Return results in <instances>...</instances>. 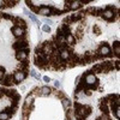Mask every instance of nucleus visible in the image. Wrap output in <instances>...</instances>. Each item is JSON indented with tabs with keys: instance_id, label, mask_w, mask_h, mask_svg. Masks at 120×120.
<instances>
[{
	"instance_id": "1",
	"label": "nucleus",
	"mask_w": 120,
	"mask_h": 120,
	"mask_svg": "<svg viewBox=\"0 0 120 120\" xmlns=\"http://www.w3.org/2000/svg\"><path fill=\"white\" fill-rule=\"evenodd\" d=\"M97 53L103 56V58H112L113 56V53H112V49L106 42H101V45L98 46V49H97Z\"/></svg>"
},
{
	"instance_id": "2",
	"label": "nucleus",
	"mask_w": 120,
	"mask_h": 120,
	"mask_svg": "<svg viewBox=\"0 0 120 120\" xmlns=\"http://www.w3.org/2000/svg\"><path fill=\"white\" fill-rule=\"evenodd\" d=\"M0 84H1L4 88H11L12 85H15V78H13V75L5 73V77H4L3 81H0Z\"/></svg>"
},
{
	"instance_id": "3",
	"label": "nucleus",
	"mask_w": 120,
	"mask_h": 120,
	"mask_svg": "<svg viewBox=\"0 0 120 120\" xmlns=\"http://www.w3.org/2000/svg\"><path fill=\"white\" fill-rule=\"evenodd\" d=\"M115 11H118V8L115 10ZM115 11H112V10H106L105 8L103 15H102L101 18H103L105 21H107V22H114L115 18H118V15H115Z\"/></svg>"
},
{
	"instance_id": "4",
	"label": "nucleus",
	"mask_w": 120,
	"mask_h": 120,
	"mask_svg": "<svg viewBox=\"0 0 120 120\" xmlns=\"http://www.w3.org/2000/svg\"><path fill=\"white\" fill-rule=\"evenodd\" d=\"M26 73H24L23 71H18V70H17V71L13 73V78H15V85H18L19 83H21V82H23L24 81V79L26 78Z\"/></svg>"
},
{
	"instance_id": "5",
	"label": "nucleus",
	"mask_w": 120,
	"mask_h": 120,
	"mask_svg": "<svg viewBox=\"0 0 120 120\" xmlns=\"http://www.w3.org/2000/svg\"><path fill=\"white\" fill-rule=\"evenodd\" d=\"M77 112H78L79 114H81L84 119L89 118L90 115H91V113H93V111H91V107L85 106V105H83V106H82V108H81V109H78Z\"/></svg>"
},
{
	"instance_id": "6",
	"label": "nucleus",
	"mask_w": 120,
	"mask_h": 120,
	"mask_svg": "<svg viewBox=\"0 0 120 120\" xmlns=\"http://www.w3.org/2000/svg\"><path fill=\"white\" fill-rule=\"evenodd\" d=\"M13 49H17V51H24V49L29 48V41H17L12 45Z\"/></svg>"
},
{
	"instance_id": "7",
	"label": "nucleus",
	"mask_w": 120,
	"mask_h": 120,
	"mask_svg": "<svg viewBox=\"0 0 120 120\" xmlns=\"http://www.w3.org/2000/svg\"><path fill=\"white\" fill-rule=\"evenodd\" d=\"M28 55H29V48L24 49V51H18L15 56L19 61H24V60H28Z\"/></svg>"
},
{
	"instance_id": "8",
	"label": "nucleus",
	"mask_w": 120,
	"mask_h": 120,
	"mask_svg": "<svg viewBox=\"0 0 120 120\" xmlns=\"http://www.w3.org/2000/svg\"><path fill=\"white\" fill-rule=\"evenodd\" d=\"M37 15H41V16H43V17L52 16V15H51V5H49V6H47V5H41V7L38 8Z\"/></svg>"
},
{
	"instance_id": "9",
	"label": "nucleus",
	"mask_w": 120,
	"mask_h": 120,
	"mask_svg": "<svg viewBox=\"0 0 120 120\" xmlns=\"http://www.w3.org/2000/svg\"><path fill=\"white\" fill-rule=\"evenodd\" d=\"M0 91L3 93V95H5V96H7V97H10V98H12L16 94H18L17 90L11 89V88H1V89H0Z\"/></svg>"
},
{
	"instance_id": "10",
	"label": "nucleus",
	"mask_w": 120,
	"mask_h": 120,
	"mask_svg": "<svg viewBox=\"0 0 120 120\" xmlns=\"http://www.w3.org/2000/svg\"><path fill=\"white\" fill-rule=\"evenodd\" d=\"M98 107L101 109V112L105 114H109V108H108V100L107 98H102L98 103Z\"/></svg>"
},
{
	"instance_id": "11",
	"label": "nucleus",
	"mask_w": 120,
	"mask_h": 120,
	"mask_svg": "<svg viewBox=\"0 0 120 120\" xmlns=\"http://www.w3.org/2000/svg\"><path fill=\"white\" fill-rule=\"evenodd\" d=\"M11 31H12V34H13L16 37H18V38H19V37H22L23 35H25V29H22V28L16 26V25L12 26Z\"/></svg>"
},
{
	"instance_id": "12",
	"label": "nucleus",
	"mask_w": 120,
	"mask_h": 120,
	"mask_svg": "<svg viewBox=\"0 0 120 120\" xmlns=\"http://www.w3.org/2000/svg\"><path fill=\"white\" fill-rule=\"evenodd\" d=\"M17 68H18V71H23L24 73L28 75V72H29V61L28 60L19 61V64L17 65Z\"/></svg>"
},
{
	"instance_id": "13",
	"label": "nucleus",
	"mask_w": 120,
	"mask_h": 120,
	"mask_svg": "<svg viewBox=\"0 0 120 120\" xmlns=\"http://www.w3.org/2000/svg\"><path fill=\"white\" fill-rule=\"evenodd\" d=\"M101 65H102V68H103V73H105V72H109V71H112V70H114L113 61H111V60L101 63Z\"/></svg>"
},
{
	"instance_id": "14",
	"label": "nucleus",
	"mask_w": 120,
	"mask_h": 120,
	"mask_svg": "<svg viewBox=\"0 0 120 120\" xmlns=\"http://www.w3.org/2000/svg\"><path fill=\"white\" fill-rule=\"evenodd\" d=\"M13 24H15L16 26L22 28V29H26V22L24 21L23 18H21V17H16L15 21H13Z\"/></svg>"
},
{
	"instance_id": "15",
	"label": "nucleus",
	"mask_w": 120,
	"mask_h": 120,
	"mask_svg": "<svg viewBox=\"0 0 120 120\" xmlns=\"http://www.w3.org/2000/svg\"><path fill=\"white\" fill-rule=\"evenodd\" d=\"M112 53H113V55L119 58V55H120V43H119V41L113 42V52Z\"/></svg>"
},
{
	"instance_id": "16",
	"label": "nucleus",
	"mask_w": 120,
	"mask_h": 120,
	"mask_svg": "<svg viewBox=\"0 0 120 120\" xmlns=\"http://www.w3.org/2000/svg\"><path fill=\"white\" fill-rule=\"evenodd\" d=\"M16 4H18V1H4V4L0 6V10H6V8H11L13 7Z\"/></svg>"
},
{
	"instance_id": "17",
	"label": "nucleus",
	"mask_w": 120,
	"mask_h": 120,
	"mask_svg": "<svg viewBox=\"0 0 120 120\" xmlns=\"http://www.w3.org/2000/svg\"><path fill=\"white\" fill-rule=\"evenodd\" d=\"M68 6H70V10H77L83 6V3L82 1H70Z\"/></svg>"
},
{
	"instance_id": "18",
	"label": "nucleus",
	"mask_w": 120,
	"mask_h": 120,
	"mask_svg": "<svg viewBox=\"0 0 120 120\" xmlns=\"http://www.w3.org/2000/svg\"><path fill=\"white\" fill-rule=\"evenodd\" d=\"M71 18H72V22H77V21H82V19L85 18V15L83 12H79V13H75V15H71Z\"/></svg>"
},
{
	"instance_id": "19",
	"label": "nucleus",
	"mask_w": 120,
	"mask_h": 120,
	"mask_svg": "<svg viewBox=\"0 0 120 120\" xmlns=\"http://www.w3.org/2000/svg\"><path fill=\"white\" fill-rule=\"evenodd\" d=\"M3 112H4V113H7L10 116H12V115L17 112V109H16V108H12L11 106H6V107L3 109Z\"/></svg>"
},
{
	"instance_id": "20",
	"label": "nucleus",
	"mask_w": 120,
	"mask_h": 120,
	"mask_svg": "<svg viewBox=\"0 0 120 120\" xmlns=\"http://www.w3.org/2000/svg\"><path fill=\"white\" fill-rule=\"evenodd\" d=\"M24 105L28 106V107H31V106L34 105V96H33L31 94H29V95L26 96L25 101H24Z\"/></svg>"
},
{
	"instance_id": "21",
	"label": "nucleus",
	"mask_w": 120,
	"mask_h": 120,
	"mask_svg": "<svg viewBox=\"0 0 120 120\" xmlns=\"http://www.w3.org/2000/svg\"><path fill=\"white\" fill-rule=\"evenodd\" d=\"M25 4L29 6V8L31 10V11H33L34 13H37V12H38V7H36V6L33 4V1H31V0H26V1H25Z\"/></svg>"
},
{
	"instance_id": "22",
	"label": "nucleus",
	"mask_w": 120,
	"mask_h": 120,
	"mask_svg": "<svg viewBox=\"0 0 120 120\" xmlns=\"http://www.w3.org/2000/svg\"><path fill=\"white\" fill-rule=\"evenodd\" d=\"M66 43H67V45H71V46H75V43H76V37H75L72 34L67 35V36H66Z\"/></svg>"
},
{
	"instance_id": "23",
	"label": "nucleus",
	"mask_w": 120,
	"mask_h": 120,
	"mask_svg": "<svg viewBox=\"0 0 120 120\" xmlns=\"http://www.w3.org/2000/svg\"><path fill=\"white\" fill-rule=\"evenodd\" d=\"M91 71H93V72H97V73H103V68H102V65H101V63H98V64L94 65Z\"/></svg>"
},
{
	"instance_id": "24",
	"label": "nucleus",
	"mask_w": 120,
	"mask_h": 120,
	"mask_svg": "<svg viewBox=\"0 0 120 120\" xmlns=\"http://www.w3.org/2000/svg\"><path fill=\"white\" fill-rule=\"evenodd\" d=\"M51 91H52V88H49L48 85L41 86V94H42V96H45V95H51Z\"/></svg>"
},
{
	"instance_id": "25",
	"label": "nucleus",
	"mask_w": 120,
	"mask_h": 120,
	"mask_svg": "<svg viewBox=\"0 0 120 120\" xmlns=\"http://www.w3.org/2000/svg\"><path fill=\"white\" fill-rule=\"evenodd\" d=\"M61 103H63V107H64V109H68L70 107H71V101L67 98V97H65V98H63L61 100Z\"/></svg>"
},
{
	"instance_id": "26",
	"label": "nucleus",
	"mask_w": 120,
	"mask_h": 120,
	"mask_svg": "<svg viewBox=\"0 0 120 120\" xmlns=\"http://www.w3.org/2000/svg\"><path fill=\"white\" fill-rule=\"evenodd\" d=\"M30 94H31L34 97H35V96H42V94H41V88H34L33 91L30 93Z\"/></svg>"
},
{
	"instance_id": "27",
	"label": "nucleus",
	"mask_w": 120,
	"mask_h": 120,
	"mask_svg": "<svg viewBox=\"0 0 120 120\" xmlns=\"http://www.w3.org/2000/svg\"><path fill=\"white\" fill-rule=\"evenodd\" d=\"M1 17L3 18H5V19H7V21H15V18H16V16H13V15H8V13H1Z\"/></svg>"
},
{
	"instance_id": "28",
	"label": "nucleus",
	"mask_w": 120,
	"mask_h": 120,
	"mask_svg": "<svg viewBox=\"0 0 120 120\" xmlns=\"http://www.w3.org/2000/svg\"><path fill=\"white\" fill-rule=\"evenodd\" d=\"M103 11H105V8H101V7H96V11H95V15L96 17H102L103 15Z\"/></svg>"
},
{
	"instance_id": "29",
	"label": "nucleus",
	"mask_w": 120,
	"mask_h": 120,
	"mask_svg": "<svg viewBox=\"0 0 120 120\" xmlns=\"http://www.w3.org/2000/svg\"><path fill=\"white\" fill-rule=\"evenodd\" d=\"M114 115H115V118L116 119H120V105H118L115 108H114Z\"/></svg>"
},
{
	"instance_id": "30",
	"label": "nucleus",
	"mask_w": 120,
	"mask_h": 120,
	"mask_svg": "<svg viewBox=\"0 0 120 120\" xmlns=\"http://www.w3.org/2000/svg\"><path fill=\"white\" fill-rule=\"evenodd\" d=\"M10 118H11V116H10L7 113H4V112H0V120H8Z\"/></svg>"
},
{
	"instance_id": "31",
	"label": "nucleus",
	"mask_w": 120,
	"mask_h": 120,
	"mask_svg": "<svg viewBox=\"0 0 120 120\" xmlns=\"http://www.w3.org/2000/svg\"><path fill=\"white\" fill-rule=\"evenodd\" d=\"M54 96L59 97L60 100H63V98H65V97H66V95H65L64 93H61V91H58V90H56V93L54 94Z\"/></svg>"
},
{
	"instance_id": "32",
	"label": "nucleus",
	"mask_w": 120,
	"mask_h": 120,
	"mask_svg": "<svg viewBox=\"0 0 120 120\" xmlns=\"http://www.w3.org/2000/svg\"><path fill=\"white\" fill-rule=\"evenodd\" d=\"M98 120H111L108 114H105V113H101V115L98 116Z\"/></svg>"
},
{
	"instance_id": "33",
	"label": "nucleus",
	"mask_w": 120,
	"mask_h": 120,
	"mask_svg": "<svg viewBox=\"0 0 120 120\" xmlns=\"http://www.w3.org/2000/svg\"><path fill=\"white\" fill-rule=\"evenodd\" d=\"M120 61L119 60H116V61H113V66H114V68L116 70V71H119V68H120V64H119Z\"/></svg>"
},
{
	"instance_id": "34",
	"label": "nucleus",
	"mask_w": 120,
	"mask_h": 120,
	"mask_svg": "<svg viewBox=\"0 0 120 120\" xmlns=\"http://www.w3.org/2000/svg\"><path fill=\"white\" fill-rule=\"evenodd\" d=\"M5 77V70L3 67H0V81H3Z\"/></svg>"
},
{
	"instance_id": "35",
	"label": "nucleus",
	"mask_w": 120,
	"mask_h": 120,
	"mask_svg": "<svg viewBox=\"0 0 120 120\" xmlns=\"http://www.w3.org/2000/svg\"><path fill=\"white\" fill-rule=\"evenodd\" d=\"M42 30H43L45 33H51V26H49V25H43L42 26Z\"/></svg>"
},
{
	"instance_id": "36",
	"label": "nucleus",
	"mask_w": 120,
	"mask_h": 120,
	"mask_svg": "<svg viewBox=\"0 0 120 120\" xmlns=\"http://www.w3.org/2000/svg\"><path fill=\"white\" fill-rule=\"evenodd\" d=\"M94 33H95V34H97V35H98L100 33H101V30H100V28H98L97 25H95V26H94Z\"/></svg>"
},
{
	"instance_id": "37",
	"label": "nucleus",
	"mask_w": 120,
	"mask_h": 120,
	"mask_svg": "<svg viewBox=\"0 0 120 120\" xmlns=\"http://www.w3.org/2000/svg\"><path fill=\"white\" fill-rule=\"evenodd\" d=\"M83 91H84V94H85L86 96H91V94H93L91 90H83Z\"/></svg>"
},
{
	"instance_id": "38",
	"label": "nucleus",
	"mask_w": 120,
	"mask_h": 120,
	"mask_svg": "<svg viewBox=\"0 0 120 120\" xmlns=\"http://www.w3.org/2000/svg\"><path fill=\"white\" fill-rule=\"evenodd\" d=\"M43 81H45V82H47V83H48V82H51V78H49V77H48V76H45V77H43Z\"/></svg>"
},
{
	"instance_id": "39",
	"label": "nucleus",
	"mask_w": 120,
	"mask_h": 120,
	"mask_svg": "<svg viewBox=\"0 0 120 120\" xmlns=\"http://www.w3.org/2000/svg\"><path fill=\"white\" fill-rule=\"evenodd\" d=\"M54 85H55V88H60V83H59V81H55V82H54Z\"/></svg>"
},
{
	"instance_id": "40",
	"label": "nucleus",
	"mask_w": 120,
	"mask_h": 120,
	"mask_svg": "<svg viewBox=\"0 0 120 120\" xmlns=\"http://www.w3.org/2000/svg\"><path fill=\"white\" fill-rule=\"evenodd\" d=\"M45 22H46V23H48V24H52V23H53V22L51 21V19H48V18H45Z\"/></svg>"
},
{
	"instance_id": "41",
	"label": "nucleus",
	"mask_w": 120,
	"mask_h": 120,
	"mask_svg": "<svg viewBox=\"0 0 120 120\" xmlns=\"http://www.w3.org/2000/svg\"><path fill=\"white\" fill-rule=\"evenodd\" d=\"M79 82H81V76H78V77L76 78V85H77V84H78Z\"/></svg>"
},
{
	"instance_id": "42",
	"label": "nucleus",
	"mask_w": 120,
	"mask_h": 120,
	"mask_svg": "<svg viewBox=\"0 0 120 120\" xmlns=\"http://www.w3.org/2000/svg\"><path fill=\"white\" fill-rule=\"evenodd\" d=\"M35 78H36V79H38V81H40V79H41V76L36 73V75H35Z\"/></svg>"
},
{
	"instance_id": "43",
	"label": "nucleus",
	"mask_w": 120,
	"mask_h": 120,
	"mask_svg": "<svg viewBox=\"0 0 120 120\" xmlns=\"http://www.w3.org/2000/svg\"><path fill=\"white\" fill-rule=\"evenodd\" d=\"M3 96H4V95H3V93H1V91H0V98H1Z\"/></svg>"
},
{
	"instance_id": "44",
	"label": "nucleus",
	"mask_w": 120,
	"mask_h": 120,
	"mask_svg": "<svg viewBox=\"0 0 120 120\" xmlns=\"http://www.w3.org/2000/svg\"><path fill=\"white\" fill-rule=\"evenodd\" d=\"M79 120H85V119H84V118H82V119H79Z\"/></svg>"
},
{
	"instance_id": "45",
	"label": "nucleus",
	"mask_w": 120,
	"mask_h": 120,
	"mask_svg": "<svg viewBox=\"0 0 120 120\" xmlns=\"http://www.w3.org/2000/svg\"><path fill=\"white\" fill-rule=\"evenodd\" d=\"M1 18H3V17H1V13H0V19H1Z\"/></svg>"
}]
</instances>
